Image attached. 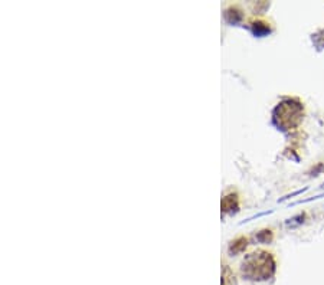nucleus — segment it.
Returning <instances> with one entry per match:
<instances>
[{"label": "nucleus", "instance_id": "1", "mask_svg": "<svg viewBox=\"0 0 324 285\" xmlns=\"http://www.w3.org/2000/svg\"><path fill=\"white\" fill-rule=\"evenodd\" d=\"M275 265H274L273 256L266 252H255L243 262L242 272L243 275L250 279H268L274 274Z\"/></svg>", "mask_w": 324, "mask_h": 285}, {"label": "nucleus", "instance_id": "2", "mask_svg": "<svg viewBox=\"0 0 324 285\" xmlns=\"http://www.w3.org/2000/svg\"><path fill=\"white\" fill-rule=\"evenodd\" d=\"M302 110L300 104L293 103V101H285L282 103L275 111V120L277 123L285 128L294 127L300 120H301Z\"/></svg>", "mask_w": 324, "mask_h": 285}]
</instances>
